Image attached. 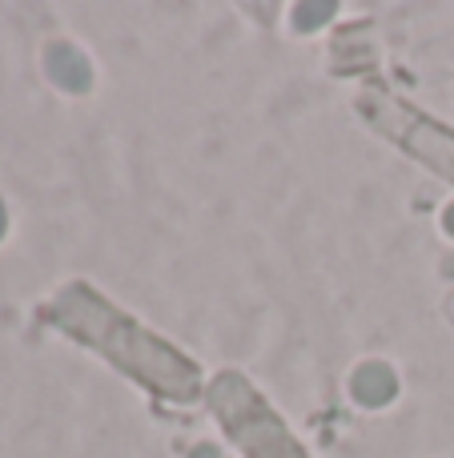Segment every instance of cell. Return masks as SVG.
<instances>
[{
  "instance_id": "obj_4",
  "label": "cell",
  "mask_w": 454,
  "mask_h": 458,
  "mask_svg": "<svg viewBox=\"0 0 454 458\" xmlns=\"http://www.w3.org/2000/svg\"><path fill=\"white\" fill-rule=\"evenodd\" d=\"M350 390H354V398H358L362 406H383V403H391V398H394L399 382H394V370H391V366L366 362L362 370H354Z\"/></svg>"
},
{
  "instance_id": "obj_5",
  "label": "cell",
  "mask_w": 454,
  "mask_h": 458,
  "mask_svg": "<svg viewBox=\"0 0 454 458\" xmlns=\"http://www.w3.org/2000/svg\"><path fill=\"white\" fill-rule=\"evenodd\" d=\"M330 13H334V4H298L294 8V24L298 29H318Z\"/></svg>"
},
{
  "instance_id": "obj_2",
  "label": "cell",
  "mask_w": 454,
  "mask_h": 458,
  "mask_svg": "<svg viewBox=\"0 0 454 458\" xmlns=\"http://www.w3.org/2000/svg\"><path fill=\"white\" fill-rule=\"evenodd\" d=\"M214 406L217 419L233 430V438L249 458H306L298 451V443H290L286 427L273 419L270 406L249 390V382L241 374H222L214 382Z\"/></svg>"
},
{
  "instance_id": "obj_6",
  "label": "cell",
  "mask_w": 454,
  "mask_h": 458,
  "mask_svg": "<svg viewBox=\"0 0 454 458\" xmlns=\"http://www.w3.org/2000/svg\"><path fill=\"white\" fill-rule=\"evenodd\" d=\"M189 458H222V454H217V446H198Z\"/></svg>"
},
{
  "instance_id": "obj_7",
  "label": "cell",
  "mask_w": 454,
  "mask_h": 458,
  "mask_svg": "<svg viewBox=\"0 0 454 458\" xmlns=\"http://www.w3.org/2000/svg\"><path fill=\"white\" fill-rule=\"evenodd\" d=\"M447 233H454V206L447 209Z\"/></svg>"
},
{
  "instance_id": "obj_1",
  "label": "cell",
  "mask_w": 454,
  "mask_h": 458,
  "mask_svg": "<svg viewBox=\"0 0 454 458\" xmlns=\"http://www.w3.org/2000/svg\"><path fill=\"white\" fill-rule=\"evenodd\" d=\"M56 322H61L64 330L80 334L88 346L105 350L121 370L137 374V378L149 382V386L161 390V394L189 398L193 390H198V366H189L177 350L161 346L157 338L137 330L129 318H121L113 306H105L101 298H93L85 285H77V290H69L61 298Z\"/></svg>"
},
{
  "instance_id": "obj_3",
  "label": "cell",
  "mask_w": 454,
  "mask_h": 458,
  "mask_svg": "<svg viewBox=\"0 0 454 458\" xmlns=\"http://www.w3.org/2000/svg\"><path fill=\"white\" fill-rule=\"evenodd\" d=\"M45 69H48V77H53L61 89H69V93H85V89L93 85V69H88V61L72 45H53L48 48Z\"/></svg>"
},
{
  "instance_id": "obj_8",
  "label": "cell",
  "mask_w": 454,
  "mask_h": 458,
  "mask_svg": "<svg viewBox=\"0 0 454 458\" xmlns=\"http://www.w3.org/2000/svg\"><path fill=\"white\" fill-rule=\"evenodd\" d=\"M4 222L8 217H4V201H0V233H4Z\"/></svg>"
}]
</instances>
